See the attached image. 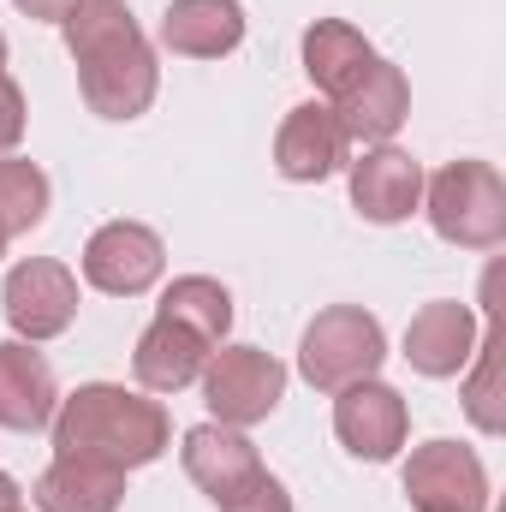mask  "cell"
I'll return each mask as SVG.
<instances>
[{"label": "cell", "mask_w": 506, "mask_h": 512, "mask_svg": "<svg viewBox=\"0 0 506 512\" xmlns=\"http://www.w3.org/2000/svg\"><path fill=\"white\" fill-rule=\"evenodd\" d=\"M66 48L78 60V90L90 114L102 120H137L155 102V54L137 30L126 0H78L66 12Z\"/></svg>", "instance_id": "1"}, {"label": "cell", "mask_w": 506, "mask_h": 512, "mask_svg": "<svg viewBox=\"0 0 506 512\" xmlns=\"http://www.w3.org/2000/svg\"><path fill=\"white\" fill-rule=\"evenodd\" d=\"M167 447V411L155 399H137L126 387H78L72 399H60L54 417V453H78V459H102L114 471L149 465Z\"/></svg>", "instance_id": "2"}, {"label": "cell", "mask_w": 506, "mask_h": 512, "mask_svg": "<svg viewBox=\"0 0 506 512\" xmlns=\"http://www.w3.org/2000/svg\"><path fill=\"white\" fill-rule=\"evenodd\" d=\"M429 221L447 245L495 251L506 239V185L489 161H453L429 179Z\"/></svg>", "instance_id": "3"}, {"label": "cell", "mask_w": 506, "mask_h": 512, "mask_svg": "<svg viewBox=\"0 0 506 512\" xmlns=\"http://www.w3.org/2000/svg\"><path fill=\"white\" fill-rule=\"evenodd\" d=\"M387 358V334L370 310L358 304H334L322 310L310 328H304V346H298V370L304 382L322 387V393H340L352 382H370Z\"/></svg>", "instance_id": "4"}, {"label": "cell", "mask_w": 506, "mask_h": 512, "mask_svg": "<svg viewBox=\"0 0 506 512\" xmlns=\"http://www.w3.org/2000/svg\"><path fill=\"white\" fill-rule=\"evenodd\" d=\"M203 393H209V411L227 423V429H245L262 423L280 393H286V364L256 352V346H227V352H209L203 364Z\"/></svg>", "instance_id": "5"}, {"label": "cell", "mask_w": 506, "mask_h": 512, "mask_svg": "<svg viewBox=\"0 0 506 512\" xmlns=\"http://www.w3.org/2000/svg\"><path fill=\"white\" fill-rule=\"evenodd\" d=\"M411 512H489V477L483 459L459 441H429L405 465Z\"/></svg>", "instance_id": "6"}, {"label": "cell", "mask_w": 506, "mask_h": 512, "mask_svg": "<svg viewBox=\"0 0 506 512\" xmlns=\"http://www.w3.org/2000/svg\"><path fill=\"white\" fill-rule=\"evenodd\" d=\"M6 322L24 334V340H54V334H66L72 328V316H78V280H72V268H60V262H48V256H30V262H18L12 274H6Z\"/></svg>", "instance_id": "7"}, {"label": "cell", "mask_w": 506, "mask_h": 512, "mask_svg": "<svg viewBox=\"0 0 506 512\" xmlns=\"http://www.w3.org/2000/svg\"><path fill=\"white\" fill-rule=\"evenodd\" d=\"M161 262H167V251H161V239H155L143 221H108V227L84 245V280H90L96 292L137 298V292L155 286Z\"/></svg>", "instance_id": "8"}, {"label": "cell", "mask_w": 506, "mask_h": 512, "mask_svg": "<svg viewBox=\"0 0 506 512\" xmlns=\"http://www.w3.org/2000/svg\"><path fill=\"white\" fill-rule=\"evenodd\" d=\"M334 429H340V441H346L358 459H393V453L405 447L411 417H405V399L370 376V382L340 387V399H334Z\"/></svg>", "instance_id": "9"}, {"label": "cell", "mask_w": 506, "mask_h": 512, "mask_svg": "<svg viewBox=\"0 0 506 512\" xmlns=\"http://www.w3.org/2000/svg\"><path fill=\"white\" fill-rule=\"evenodd\" d=\"M346 126H340V114L334 108H322V102H304V108H292L286 114V126L274 137V167L286 173V179H298V185H316V179H328L340 161H346Z\"/></svg>", "instance_id": "10"}, {"label": "cell", "mask_w": 506, "mask_h": 512, "mask_svg": "<svg viewBox=\"0 0 506 512\" xmlns=\"http://www.w3.org/2000/svg\"><path fill=\"white\" fill-rule=\"evenodd\" d=\"M185 471H191V483H197L215 507H227L239 489H251L256 477H262V459H256V447L239 429L203 423V429L185 435Z\"/></svg>", "instance_id": "11"}, {"label": "cell", "mask_w": 506, "mask_h": 512, "mask_svg": "<svg viewBox=\"0 0 506 512\" xmlns=\"http://www.w3.org/2000/svg\"><path fill=\"white\" fill-rule=\"evenodd\" d=\"M417 197H423V167L405 149H387L381 143L364 161H352V203H358L364 221L393 227V221H405L417 209Z\"/></svg>", "instance_id": "12"}, {"label": "cell", "mask_w": 506, "mask_h": 512, "mask_svg": "<svg viewBox=\"0 0 506 512\" xmlns=\"http://www.w3.org/2000/svg\"><path fill=\"white\" fill-rule=\"evenodd\" d=\"M477 352V316L465 304H423L405 328V358L423 376H459Z\"/></svg>", "instance_id": "13"}, {"label": "cell", "mask_w": 506, "mask_h": 512, "mask_svg": "<svg viewBox=\"0 0 506 512\" xmlns=\"http://www.w3.org/2000/svg\"><path fill=\"white\" fill-rule=\"evenodd\" d=\"M120 501H126V471L78 453H54V465L36 483L42 512H120Z\"/></svg>", "instance_id": "14"}, {"label": "cell", "mask_w": 506, "mask_h": 512, "mask_svg": "<svg viewBox=\"0 0 506 512\" xmlns=\"http://www.w3.org/2000/svg\"><path fill=\"white\" fill-rule=\"evenodd\" d=\"M161 42L191 60H221L245 42V6L239 0H173L161 18Z\"/></svg>", "instance_id": "15"}, {"label": "cell", "mask_w": 506, "mask_h": 512, "mask_svg": "<svg viewBox=\"0 0 506 512\" xmlns=\"http://www.w3.org/2000/svg\"><path fill=\"white\" fill-rule=\"evenodd\" d=\"M137 382L155 387V393H179V387H191L203 376V364H209V340L197 334V328H185V322H167V316H155L149 322V334L137 340Z\"/></svg>", "instance_id": "16"}, {"label": "cell", "mask_w": 506, "mask_h": 512, "mask_svg": "<svg viewBox=\"0 0 506 512\" xmlns=\"http://www.w3.org/2000/svg\"><path fill=\"white\" fill-rule=\"evenodd\" d=\"M376 66V48L364 42V30H352L346 18H316L304 30V72L340 102L346 90L364 84V72Z\"/></svg>", "instance_id": "17"}, {"label": "cell", "mask_w": 506, "mask_h": 512, "mask_svg": "<svg viewBox=\"0 0 506 512\" xmlns=\"http://www.w3.org/2000/svg\"><path fill=\"white\" fill-rule=\"evenodd\" d=\"M334 114H340L346 137L387 143L393 131L405 126V114H411V90H405V72H399V66H387V60H376V66L364 72V84L340 96V108H334Z\"/></svg>", "instance_id": "18"}, {"label": "cell", "mask_w": 506, "mask_h": 512, "mask_svg": "<svg viewBox=\"0 0 506 512\" xmlns=\"http://www.w3.org/2000/svg\"><path fill=\"white\" fill-rule=\"evenodd\" d=\"M54 370L30 346H0V429H42L54 417Z\"/></svg>", "instance_id": "19"}, {"label": "cell", "mask_w": 506, "mask_h": 512, "mask_svg": "<svg viewBox=\"0 0 506 512\" xmlns=\"http://www.w3.org/2000/svg\"><path fill=\"white\" fill-rule=\"evenodd\" d=\"M161 316H167V322L197 328V334L215 346V340L233 328V298H227V286H221V280H209V274H185V280H173V286H167Z\"/></svg>", "instance_id": "20"}, {"label": "cell", "mask_w": 506, "mask_h": 512, "mask_svg": "<svg viewBox=\"0 0 506 512\" xmlns=\"http://www.w3.org/2000/svg\"><path fill=\"white\" fill-rule=\"evenodd\" d=\"M477 376L465 387V411H471V423L483 429V435H501L506 429V393H501V316H495V304H489V328H483V340H477Z\"/></svg>", "instance_id": "21"}, {"label": "cell", "mask_w": 506, "mask_h": 512, "mask_svg": "<svg viewBox=\"0 0 506 512\" xmlns=\"http://www.w3.org/2000/svg\"><path fill=\"white\" fill-rule=\"evenodd\" d=\"M42 215H48V173L36 161H0V227H6V239L42 227Z\"/></svg>", "instance_id": "22"}, {"label": "cell", "mask_w": 506, "mask_h": 512, "mask_svg": "<svg viewBox=\"0 0 506 512\" xmlns=\"http://www.w3.org/2000/svg\"><path fill=\"white\" fill-rule=\"evenodd\" d=\"M221 512H292V495H286V489H280V483L262 471L251 489H239V495H233Z\"/></svg>", "instance_id": "23"}, {"label": "cell", "mask_w": 506, "mask_h": 512, "mask_svg": "<svg viewBox=\"0 0 506 512\" xmlns=\"http://www.w3.org/2000/svg\"><path fill=\"white\" fill-rule=\"evenodd\" d=\"M24 137V90L0 72V155Z\"/></svg>", "instance_id": "24"}, {"label": "cell", "mask_w": 506, "mask_h": 512, "mask_svg": "<svg viewBox=\"0 0 506 512\" xmlns=\"http://www.w3.org/2000/svg\"><path fill=\"white\" fill-rule=\"evenodd\" d=\"M18 12H30V18H54V24H66V12L78 6V0H12Z\"/></svg>", "instance_id": "25"}, {"label": "cell", "mask_w": 506, "mask_h": 512, "mask_svg": "<svg viewBox=\"0 0 506 512\" xmlns=\"http://www.w3.org/2000/svg\"><path fill=\"white\" fill-rule=\"evenodd\" d=\"M6 507H24V501H18V483L0 471V512H6Z\"/></svg>", "instance_id": "26"}, {"label": "cell", "mask_w": 506, "mask_h": 512, "mask_svg": "<svg viewBox=\"0 0 506 512\" xmlns=\"http://www.w3.org/2000/svg\"><path fill=\"white\" fill-rule=\"evenodd\" d=\"M0 66H6V36H0Z\"/></svg>", "instance_id": "27"}, {"label": "cell", "mask_w": 506, "mask_h": 512, "mask_svg": "<svg viewBox=\"0 0 506 512\" xmlns=\"http://www.w3.org/2000/svg\"><path fill=\"white\" fill-rule=\"evenodd\" d=\"M0 251H6V227H0Z\"/></svg>", "instance_id": "28"}, {"label": "cell", "mask_w": 506, "mask_h": 512, "mask_svg": "<svg viewBox=\"0 0 506 512\" xmlns=\"http://www.w3.org/2000/svg\"><path fill=\"white\" fill-rule=\"evenodd\" d=\"M6 512H24V507H6Z\"/></svg>", "instance_id": "29"}]
</instances>
